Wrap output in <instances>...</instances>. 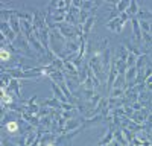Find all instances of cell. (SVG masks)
Masks as SVG:
<instances>
[{
    "instance_id": "obj_1",
    "label": "cell",
    "mask_w": 152,
    "mask_h": 146,
    "mask_svg": "<svg viewBox=\"0 0 152 146\" xmlns=\"http://www.w3.org/2000/svg\"><path fill=\"white\" fill-rule=\"evenodd\" d=\"M6 129L11 131V132H15L17 129H19V125H17V122H9L6 125Z\"/></svg>"
},
{
    "instance_id": "obj_3",
    "label": "cell",
    "mask_w": 152,
    "mask_h": 146,
    "mask_svg": "<svg viewBox=\"0 0 152 146\" xmlns=\"http://www.w3.org/2000/svg\"><path fill=\"white\" fill-rule=\"evenodd\" d=\"M47 146H55V145H53V143H49V145H47Z\"/></svg>"
},
{
    "instance_id": "obj_2",
    "label": "cell",
    "mask_w": 152,
    "mask_h": 146,
    "mask_svg": "<svg viewBox=\"0 0 152 146\" xmlns=\"http://www.w3.org/2000/svg\"><path fill=\"white\" fill-rule=\"evenodd\" d=\"M9 52L6 50V49H2V50H0V59L2 61H6V59H9Z\"/></svg>"
}]
</instances>
